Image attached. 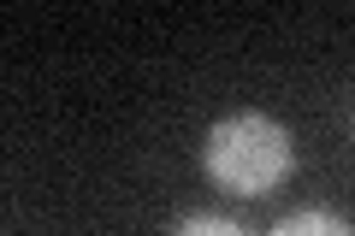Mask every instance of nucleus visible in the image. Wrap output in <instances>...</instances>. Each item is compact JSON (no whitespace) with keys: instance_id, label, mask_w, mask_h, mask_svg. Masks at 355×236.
Here are the masks:
<instances>
[{"instance_id":"3","label":"nucleus","mask_w":355,"mask_h":236,"mask_svg":"<svg viewBox=\"0 0 355 236\" xmlns=\"http://www.w3.org/2000/svg\"><path fill=\"white\" fill-rule=\"evenodd\" d=\"M172 236H249V230L231 224V219H219V212H190V219H178Z\"/></svg>"},{"instance_id":"2","label":"nucleus","mask_w":355,"mask_h":236,"mask_svg":"<svg viewBox=\"0 0 355 236\" xmlns=\"http://www.w3.org/2000/svg\"><path fill=\"white\" fill-rule=\"evenodd\" d=\"M266 236H355V224L343 212H331V207H302L291 219H279Z\"/></svg>"},{"instance_id":"1","label":"nucleus","mask_w":355,"mask_h":236,"mask_svg":"<svg viewBox=\"0 0 355 236\" xmlns=\"http://www.w3.org/2000/svg\"><path fill=\"white\" fill-rule=\"evenodd\" d=\"M207 172L231 195H266L291 177V136L266 112H231L207 130Z\"/></svg>"}]
</instances>
